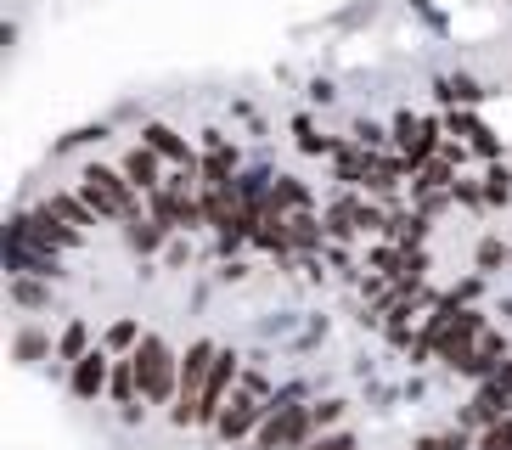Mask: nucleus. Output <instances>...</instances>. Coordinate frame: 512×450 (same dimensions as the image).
Instances as JSON below:
<instances>
[{
  "mask_svg": "<svg viewBox=\"0 0 512 450\" xmlns=\"http://www.w3.org/2000/svg\"><path fill=\"white\" fill-rule=\"evenodd\" d=\"M130 360H136V383H141V394H147V400L164 405L169 394H181V360L164 349V338H141Z\"/></svg>",
  "mask_w": 512,
  "mask_h": 450,
  "instance_id": "f257e3e1",
  "label": "nucleus"
},
{
  "mask_svg": "<svg viewBox=\"0 0 512 450\" xmlns=\"http://www.w3.org/2000/svg\"><path fill=\"white\" fill-rule=\"evenodd\" d=\"M316 428V411H304V405H276L265 428H259V450H299Z\"/></svg>",
  "mask_w": 512,
  "mask_h": 450,
  "instance_id": "f03ea898",
  "label": "nucleus"
},
{
  "mask_svg": "<svg viewBox=\"0 0 512 450\" xmlns=\"http://www.w3.org/2000/svg\"><path fill=\"white\" fill-rule=\"evenodd\" d=\"M130 180L124 175H113V169H85V197H91V209L96 214H130Z\"/></svg>",
  "mask_w": 512,
  "mask_h": 450,
  "instance_id": "7ed1b4c3",
  "label": "nucleus"
},
{
  "mask_svg": "<svg viewBox=\"0 0 512 450\" xmlns=\"http://www.w3.org/2000/svg\"><path fill=\"white\" fill-rule=\"evenodd\" d=\"M231 383H237V355H214V372L203 383V400H197V422H220Z\"/></svg>",
  "mask_w": 512,
  "mask_h": 450,
  "instance_id": "20e7f679",
  "label": "nucleus"
},
{
  "mask_svg": "<svg viewBox=\"0 0 512 450\" xmlns=\"http://www.w3.org/2000/svg\"><path fill=\"white\" fill-rule=\"evenodd\" d=\"M259 417H265V405H259V394H254V389H248V394H237V400H231L226 411H220V422H214V428H220L226 439H242Z\"/></svg>",
  "mask_w": 512,
  "mask_h": 450,
  "instance_id": "39448f33",
  "label": "nucleus"
},
{
  "mask_svg": "<svg viewBox=\"0 0 512 450\" xmlns=\"http://www.w3.org/2000/svg\"><path fill=\"white\" fill-rule=\"evenodd\" d=\"M147 147L158 152V158H169V164H181L186 175H192V164H197V158H192V147H186L181 135L169 130V124H147Z\"/></svg>",
  "mask_w": 512,
  "mask_h": 450,
  "instance_id": "423d86ee",
  "label": "nucleus"
},
{
  "mask_svg": "<svg viewBox=\"0 0 512 450\" xmlns=\"http://www.w3.org/2000/svg\"><path fill=\"white\" fill-rule=\"evenodd\" d=\"M124 180H130L136 192H158V152H152V147L124 152Z\"/></svg>",
  "mask_w": 512,
  "mask_h": 450,
  "instance_id": "0eeeda50",
  "label": "nucleus"
},
{
  "mask_svg": "<svg viewBox=\"0 0 512 450\" xmlns=\"http://www.w3.org/2000/svg\"><path fill=\"white\" fill-rule=\"evenodd\" d=\"M107 383H113V377H107V355H85L74 366V394H79V400H96Z\"/></svg>",
  "mask_w": 512,
  "mask_h": 450,
  "instance_id": "6e6552de",
  "label": "nucleus"
},
{
  "mask_svg": "<svg viewBox=\"0 0 512 450\" xmlns=\"http://www.w3.org/2000/svg\"><path fill=\"white\" fill-rule=\"evenodd\" d=\"M107 389H113V400H124V405L136 400V389H141V383H136V360H119V372H113Z\"/></svg>",
  "mask_w": 512,
  "mask_h": 450,
  "instance_id": "1a4fd4ad",
  "label": "nucleus"
},
{
  "mask_svg": "<svg viewBox=\"0 0 512 450\" xmlns=\"http://www.w3.org/2000/svg\"><path fill=\"white\" fill-rule=\"evenodd\" d=\"M85 338H91V332H85V327H79V321H74V327L62 332V344H57V355H62V360H74V366H79V360L91 355V349H85Z\"/></svg>",
  "mask_w": 512,
  "mask_h": 450,
  "instance_id": "9d476101",
  "label": "nucleus"
},
{
  "mask_svg": "<svg viewBox=\"0 0 512 450\" xmlns=\"http://www.w3.org/2000/svg\"><path fill=\"white\" fill-rule=\"evenodd\" d=\"M12 349H17V360H40V355H46L51 344H46V332L23 327V332H17V344H12Z\"/></svg>",
  "mask_w": 512,
  "mask_h": 450,
  "instance_id": "9b49d317",
  "label": "nucleus"
},
{
  "mask_svg": "<svg viewBox=\"0 0 512 450\" xmlns=\"http://www.w3.org/2000/svg\"><path fill=\"white\" fill-rule=\"evenodd\" d=\"M479 450H512V417L490 422V428H484V439H479Z\"/></svg>",
  "mask_w": 512,
  "mask_h": 450,
  "instance_id": "f8f14e48",
  "label": "nucleus"
},
{
  "mask_svg": "<svg viewBox=\"0 0 512 450\" xmlns=\"http://www.w3.org/2000/svg\"><path fill=\"white\" fill-rule=\"evenodd\" d=\"M12 299L29 304V310H40V304H51V293H46L40 282H12Z\"/></svg>",
  "mask_w": 512,
  "mask_h": 450,
  "instance_id": "ddd939ff",
  "label": "nucleus"
},
{
  "mask_svg": "<svg viewBox=\"0 0 512 450\" xmlns=\"http://www.w3.org/2000/svg\"><path fill=\"white\" fill-rule=\"evenodd\" d=\"M130 242L147 254V248H158V242H164V225H130Z\"/></svg>",
  "mask_w": 512,
  "mask_h": 450,
  "instance_id": "4468645a",
  "label": "nucleus"
},
{
  "mask_svg": "<svg viewBox=\"0 0 512 450\" xmlns=\"http://www.w3.org/2000/svg\"><path fill=\"white\" fill-rule=\"evenodd\" d=\"M445 96H451V102H479V85H473V79H445Z\"/></svg>",
  "mask_w": 512,
  "mask_h": 450,
  "instance_id": "2eb2a0df",
  "label": "nucleus"
},
{
  "mask_svg": "<svg viewBox=\"0 0 512 450\" xmlns=\"http://www.w3.org/2000/svg\"><path fill=\"white\" fill-rule=\"evenodd\" d=\"M107 344H113V349H130V344H136V321H113Z\"/></svg>",
  "mask_w": 512,
  "mask_h": 450,
  "instance_id": "dca6fc26",
  "label": "nucleus"
},
{
  "mask_svg": "<svg viewBox=\"0 0 512 450\" xmlns=\"http://www.w3.org/2000/svg\"><path fill=\"white\" fill-rule=\"evenodd\" d=\"M51 209H57V214H68V220H74V225H91V214L79 209L74 197H51Z\"/></svg>",
  "mask_w": 512,
  "mask_h": 450,
  "instance_id": "f3484780",
  "label": "nucleus"
},
{
  "mask_svg": "<svg viewBox=\"0 0 512 450\" xmlns=\"http://www.w3.org/2000/svg\"><path fill=\"white\" fill-rule=\"evenodd\" d=\"M338 411H344V400H321L316 405V428H321V422H338Z\"/></svg>",
  "mask_w": 512,
  "mask_h": 450,
  "instance_id": "a211bd4d",
  "label": "nucleus"
},
{
  "mask_svg": "<svg viewBox=\"0 0 512 450\" xmlns=\"http://www.w3.org/2000/svg\"><path fill=\"white\" fill-rule=\"evenodd\" d=\"M490 197H496V203H507V197H512V186H507V175H501V169L490 175Z\"/></svg>",
  "mask_w": 512,
  "mask_h": 450,
  "instance_id": "6ab92c4d",
  "label": "nucleus"
},
{
  "mask_svg": "<svg viewBox=\"0 0 512 450\" xmlns=\"http://www.w3.org/2000/svg\"><path fill=\"white\" fill-rule=\"evenodd\" d=\"M321 450H355V439H349V434H327V439H321Z\"/></svg>",
  "mask_w": 512,
  "mask_h": 450,
  "instance_id": "aec40b11",
  "label": "nucleus"
},
{
  "mask_svg": "<svg viewBox=\"0 0 512 450\" xmlns=\"http://www.w3.org/2000/svg\"><path fill=\"white\" fill-rule=\"evenodd\" d=\"M501 259H507V254H501L496 242H484V248H479V265H501Z\"/></svg>",
  "mask_w": 512,
  "mask_h": 450,
  "instance_id": "412c9836",
  "label": "nucleus"
},
{
  "mask_svg": "<svg viewBox=\"0 0 512 450\" xmlns=\"http://www.w3.org/2000/svg\"><path fill=\"white\" fill-rule=\"evenodd\" d=\"M254 450H259V445H254Z\"/></svg>",
  "mask_w": 512,
  "mask_h": 450,
  "instance_id": "4be33fe9",
  "label": "nucleus"
}]
</instances>
